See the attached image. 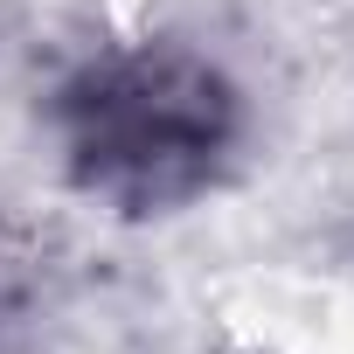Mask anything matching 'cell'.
<instances>
[{
  "label": "cell",
  "mask_w": 354,
  "mask_h": 354,
  "mask_svg": "<svg viewBox=\"0 0 354 354\" xmlns=\"http://www.w3.org/2000/svg\"><path fill=\"white\" fill-rule=\"evenodd\" d=\"M49 125L91 202H111L118 216H167L223 181L243 146V97L181 42H132L70 70L49 97Z\"/></svg>",
  "instance_id": "6da1fadb"
},
{
  "label": "cell",
  "mask_w": 354,
  "mask_h": 354,
  "mask_svg": "<svg viewBox=\"0 0 354 354\" xmlns=\"http://www.w3.org/2000/svg\"><path fill=\"white\" fill-rule=\"evenodd\" d=\"M15 299H21V257H15L8 243H0V313H8Z\"/></svg>",
  "instance_id": "7a4b0ae2"
}]
</instances>
